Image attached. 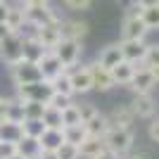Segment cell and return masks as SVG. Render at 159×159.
Segmentation results:
<instances>
[{
	"instance_id": "8",
	"label": "cell",
	"mask_w": 159,
	"mask_h": 159,
	"mask_svg": "<svg viewBox=\"0 0 159 159\" xmlns=\"http://www.w3.org/2000/svg\"><path fill=\"white\" fill-rule=\"evenodd\" d=\"M157 86V76H154L152 69H147V66H138L135 69V74H133L131 83H128V88H131L133 93H152V88Z\"/></svg>"
},
{
	"instance_id": "32",
	"label": "cell",
	"mask_w": 159,
	"mask_h": 159,
	"mask_svg": "<svg viewBox=\"0 0 159 159\" xmlns=\"http://www.w3.org/2000/svg\"><path fill=\"white\" fill-rule=\"evenodd\" d=\"M62 124L64 126H76V124H83V119H81V112H79V105H69L62 109Z\"/></svg>"
},
{
	"instance_id": "18",
	"label": "cell",
	"mask_w": 159,
	"mask_h": 159,
	"mask_svg": "<svg viewBox=\"0 0 159 159\" xmlns=\"http://www.w3.org/2000/svg\"><path fill=\"white\" fill-rule=\"evenodd\" d=\"M135 69H138V64L126 62V60H121L116 66H112L109 71H112L114 86H128V83H131V79H133V74H135Z\"/></svg>"
},
{
	"instance_id": "9",
	"label": "cell",
	"mask_w": 159,
	"mask_h": 159,
	"mask_svg": "<svg viewBox=\"0 0 159 159\" xmlns=\"http://www.w3.org/2000/svg\"><path fill=\"white\" fill-rule=\"evenodd\" d=\"M69 79H71V86H74V95H83L93 90V76H90L88 66H71Z\"/></svg>"
},
{
	"instance_id": "36",
	"label": "cell",
	"mask_w": 159,
	"mask_h": 159,
	"mask_svg": "<svg viewBox=\"0 0 159 159\" xmlns=\"http://www.w3.org/2000/svg\"><path fill=\"white\" fill-rule=\"evenodd\" d=\"M48 107H52V109H64V107H69L71 105V98L69 95H62V93H52L50 98H48V102H45Z\"/></svg>"
},
{
	"instance_id": "44",
	"label": "cell",
	"mask_w": 159,
	"mask_h": 159,
	"mask_svg": "<svg viewBox=\"0 0 159 159\" xmlns=\"http://www.w3.org/2000/svg\"><path fill=\"white\" fill-rule=\"evenodd\" d=\"M5 114H7V100L0 98V121L5 119Z\"/></svg>"
},
{
	"instance_id": "29",
	"label": "cell",
	"mask_w": 159,
	"mask_h": 159,
	"mask_svg": "<svg viewBox=\"0 0 159 159\" xmlns=\"http://www.w3.org/2000/svg\"><path fill=\"white\" fill-rule=\"evenodd\" d=\"M86 138H88V133H86V126H83V124L64 126V140H66V143H71V145H81Z\"/></svg>"
},
{
	"instance_id": "20",
	"label": "cell",
	"mask_w": 159,
	"mask_h": 159,
	"mask_svg": "<svg viewBox=\"0 0 159 159\" xmlns=\"http://www.w3.org/2000/svg\"><path fill=\"white\" fill-rule=\"evenodd\" d=\"M83 126H86V133L88 135H95V138H102L107 131H109V119H107V114L102 112H95L93 116L88 121H83Z\"/></svg>"
},
{
	"instance_id": "12",
	"label": "cell",
	"mask_w": 159,
	"mask_h": 159,
	"mask_svg": "<svg viewBox=\"0 0 159 159\" xmlns=\"http://www.w3.org/2000/svg\"><path fill=\"white\" fill-rule=\"evenodd\" d=\"M38 69H40V76L45 81H52L55 76H60L62 71H66L64 69V64L60 62V57L52 52V50H48L43 57H40V62H38Z\"/></svg>"
},
{
	"instance_id": "17",
	"label": "cell",
	"mask_w": 159,
	"mask_h": 159,
	"mask_svg": "<svg viewBox=\"0 0 159 159\" xmlns=\"http://www.w3.org/2000/svg\"><path fill=\"white\" fill-rule=\"evenodd\" d=\"M38 143H40V147H43V154L55 152V150L64 143V128H45L43 135L38 138Z\"/></svg>"
},
{
	"instance_id": "50",
	"label": "cell",
	"mask_w": 159,
	"mask_h": 159,
	"mask_svg": "<svg viewBox=\"0 0 159 159\" xmlns=\"http://www.w3.org/2000/svg\"><path fill=\"white\" fill-rule=\"evenodd\" d=\"M0 2H5V0H0Z\"/></svg>"
},
{
	"instance_id": "21",
	"label": "cell",
	"mask_w": 159,
	"mask_h": 159,
	"mask_svg": "<svg viewBox=\"0 0 159 159\" xmlns=\"http://www.w3.org/2000/svg\"><path fill=\"white\" fill-rule=\"evenodd\" d=\"M17 154H21L24 159H40V157H43V147H40L38 138H29V135H24V138L17 143Z\"/></svg>"
},
{
	"instance_id": "6",
	"label": "cell",
	"mask_w": 159,
	"mask_h": 159,
	"mask_svg": "<svg viewBox=\"0 0 159 159\" xmlns=\"http://www.w3.org/2000/svg\"><path fill=\"white\" fill-rule=\"evenodd\" d=\"M21 45H24V36L21 33H10L7 38L0 40V57H2V62L7 66L24 60L21 57Z\"/></svg>"
},
{
	"instance_id": "42",
	"label": "cell",
	"mask_w": 159,
	"mask_h": 159,
	"mask_svg": "<svg viewBox=\"0 0 159 159\" xmlns=\"http://www.w3.org/2000/svg\"><path fill=\"white\" fill-rule=\"evenodd\" d=\"M7 12H10V5H7V0H5V2H0V21L7 19Z\"/></svg>"
},
{
	"instance_id": "1",
	"label": "cell",
	"mask_w": 159,
	"mask_h": 159,
	"mask_svg": "<svg viewBox=\"0 0 159 159\" xmlns=\"http://www.w3.org/2000/svg\"><path fill=\"white\" fill-rule=\"evenodd\" d=\"M102 140H105L109 152L124 157L133 147V128L131 126H109V131L102 135Z\"/></svg>"
},
{
	"instance_id": "15",
	"label": "cell",
	"mask_w": 159,
	"mask_h": 159,
	"mask_svg": "<svg viewBox=\"0 0 159 159\" xmlns=\"http://www.w3.org/2000/svg\"><path fill=\"white\" fill-rule=\"evenodd\" d=\"M147 43L145 40H121V55L126 62H133V64H140L143 57H145Z\"/></svg>"
},
{
	"instance_id": "5",
	"label": "cell",
	"mask_w": 159,
	"mask_h": 159,
	"mask_svg": "<svg viewBox=\"0 0 159 159\" xmlns=\"http://www.w3.org/2000/svg\"><path fill=\"white\" fill-rule=\"evenodd\" d=\"M57 57H60V62L64 64V69L69 71L71 66L79 64L81 55H83V45H81V40H71V38H62L60 45L52 50Z\"/></svg>"
},
{
	"instance_id": "11",
	"label": "cell",
	"mask_w": 159,
	"mask_h": 159,
	"mask_svg": "<svg viewBox=\"0 0 159 159\" xmlns=\"http://www.w3.org/2000/svg\"><path fill=\"white\" fill-rule=\"evenodd\" d=\"M90 69V76H93V90H100V93H107V90H112L114 88V81H112V71L102 66L100 62H93V64H88Z\"/></svg>"
},
{
	"instance_id": "45",
	"label": "cell",
	"mask_w": 159,
	"mask_h": 159,
	"mask_svg": "<svg viewBox=\"0 0 159 159\" xmlns=\"http://www.w3.org/2000/svg\"><path fill=\"white\" fill-rule=\"evenodd\" d=\"M98 159H121V157H119V154H114V152H109V150H107V152H102Z\"/></svg>"
},
{
	"instance_id": "10",
	"label": "cell",
	"mask_w": 159,
	"mask_h": 159,
	"mask_svg": "<svg viewBox=\"0 0 159 159\" xmlns=\"http://www.w3.org/2000/svg\"><path fill=\"white\" fill-rule=\"evenodd\" d=\"M36 38L43 43L45 50H55L62 40V31H60V21L45 24V26H36Z\"/></svg>"
},
{
	"instance_id": "3",
	"label": "cell",
	"mask_w": 159,
	"mask_h": 159,
	"mask_svg": "<svg viewBox=\"0 0 159 159\" xmlns=\"http://www.w3.org/2000/svg\"><path fill=\"white\" fill-rule=\"evenodd\" d=\"M145 36L147 26L140 19V7L133 5V10L124 17V24H121V40H145Z\"/></svg>"
},
{
	"instance_id": "46",
	"label": "cell",
	"mask_w": 159,
	"mask_h": 159,
	"mask_svg": "<svg viewBox=\"0 0 159 159\" xmlns=\"http://www.w3.org/2000/svg\"><path fill=\"white\" fill-rule=\"evenodd\" d=\"M40 159H57V157H55V152H48V154H43Z\"/></svg>"
},
{
	"instance_id": "27",
	"label": "cell",
	"mask_w": 159,
	"mask_h": 159,
	"mask_svg": "<svg viewBox=\"0 0 159 159\" xmlns=\"http://www.w3.org/2000/svg\"><path fill=\"white\" fill-rule=\"evenodd\" d=\"M140 19L145 21L147 31H159V5L140 7Z\"/></svg>"
},
{
	"instance_id": "47",
	"label": "cell",
	"mask_w": 159,
	"mask_h": 159,
	"mask_svg": "<svg viewBox=\"0 0 159 159\" xmlns=\"http://www.w3.org/2000/svg\"><path fill=\"white\" fill-rule=\"evenodd\" d=\"M128 159H147L145 154H135V157H128Z\"/></svg>"
},
{
	"instance_id": "23",
	"label": "cell",
	"mask_w": 159,
	"mask_h": 159,
	"mask_svg": "<svg viewBox=\"0 0 159 159\" xmlns=\"http://www.w3.org/2000/svg\"><path fill=\"white\" fill-rule=\"evenodd\" d=\"M121 60H124V55H121V43H112V45L102 48V52H100V57H98V62L102 66H107V69L116 66Z\"/></svg>"
},
{
	"instance_id": "40",
	"label": "cell",
	"mask_w": 159,
	"mask_h": 159,
	"mask_svg": "<svg viewBox=\"0 0 159 159\" xmlns=\"http://www.w3.org/2000/svg\"><path fill=\"white\" fill-rule=\"evenodd\" d=\"M150 138H152L154 143H159V119H154L152 124H150Z\"/></svg>"
},
{
	"instance_id": "31",
	"label": "cell",
	"mask_w": 159,
	"mask_h": 159,
	"mask_svg": "<svg viewBox=\"0 0 159 159\" xmlns=\"http://www.w3.org/2000/svg\"><path fill=\"white\" fill-rule=\"evenodd\" d=\"M21 128H24V135H29V138H40L43 131H45V124L40 119H24Z\"/></svg>"
},
{
	"instance_id": "4",
	"label": "cell",
	"mask_w": 159,
	"mask_h": 159,
	"mask_svg": "<svg viewBox=\"0 0 159 159\" xmlns=\"http://www.w3.org/2000/svg\"><path fill=\"white\" fill-rule=\"evenodd\" d=\"M10 76H12L14 86H26V83H33V81H43L38 64L29 60H19L14 64H10Z\"/></svg>"
},
{
	"instance_id": "26",
	"label": "cell",
	"mask_w": 159,
	"mask_h": 159,
	"mask_svg": "<svg viewBox=\"0 0 159 159\" xmlns=\"http://www.w3.org/2000/svg\"><path fill=\"white\" fill-rule=\"evenodd\" d=\"M50 86H52V93H62V95L74 98V86H71V79H69V71H62L60 76H55L50 81Z\"/></svg>"
},
{
	"instance_id": "22",
	"label": "cell",
	"mask_w": 159,
	"mask_h": 159,
	"mask_svg": "<svg viewBox=\"0 0 159 159\" xmlns=\"http://www.w3.org/2000/svg\"><path fill=\"white\" fill-rule=\"evenodd\" d=\"M21 138H24V128H21L19 121H10V119H2V121H0V140L19 143Z\"/></svg>"
},
{
	"instance_id": "28",
	"label": "cell",
	"mask_w": 159,
	"mask_h": 159,
	"mask_svg": "<svg viewBox=\"0 0 159 159\" xmlns=\"http://www.w3.org/2000/svg\"><path fill=\"white\" fill-rule=\"evenodd\" d=\"M5 119L10 121H24V100L19 98V95H14L12 100H7V114H5Z\"/></svg>"
},
{
	"instance_id": "30",
	"label": "cell",
	"mask_w": 159,
	"mask_h": 159,
	"mask_svg": "<svg viewBox=\"0 0 159 159\" xmlns=\"http://www.w3.org/2000/svg\"><path fill=\"white\" fill-rule=\"evenodd\" d=\"M45 102H36V100H24V119H43L45 114Z\"/></svg>"
},
{
	"instance_id": "34",
	"label": "cell",
	"mask_w": 159,
	"mask_h": 159,
	"mask_svg": "<svg viewBox=\"0 0 159 159\" xmlns=\"http://www.w3.org/2000/svg\"><path fill=\"white\" fill-rule=\"evenodd\" d=\"M55 157L57 159H81V152H79V145H71V143H62L57 150H55Z\"/></svg>"
},
{
	"instance_id": "7",
	"label": "cell",
	"mask_w": 159,
	"mask_h": 159,
	"mask_svg": "<svg viewBox=\"0 0 159 159\" xmlns=\"http://www.w3.org/2000/svg\"><path fill=\"white\" fill-rule=\"evenodd\" d=\"M17 95L21 100H36V102H48V98L52 95V86L50 81H33L26 86H17Z\"/></svg>"
},
{
	"instance_id": "14",
	"label": "cell",
	"mask_w": 159,
	"mask_h": 159,
	"mask_svg": "<svg viewBox=\"0 0 159 159\" xmlns=\"http://www.w3.org/2000/svg\"><path fill=\"white\" fill-rule=\"evenodd\" d=\"M128 107H131L133 116H138V119H150L154 114V109H157V105H154V100H152L150 93H138Z\"/></svg>"
},
{
	"instance_id": "38",
	"label": "cell",
	"mask_w": 159,
	"mask_h": 159,
	"mask_svg": "<svg viewBox=\"0 0 159 159\" xmlns=\"http://www.w3.org/2000/svg\"><path fill=\"white\" fill-rule=\"evenodd\" d=\"M12 154H17V143L0 140V159H10Z\"/></svg>"
},
{
	"instance_id": "16",
	"label": "cell",
	"mask_w": 159,
	"mask_h": 159,
	"mask_svg": "<svg viewBox=\"0 0 159 159\" xmlns=\"http://www.w3.org/2000/svg\"><path fill=\"white\" fill-rule=\"evenodd\" d=\"M81 159H98L102 152H107V145L102 138H95V135H88L83 143L79 145Z\"/></svg>"
},
{
	"instance_id": "48",
	"label": "cell",
	"mask_w": 159,
	"mask_h": 159,
	"mask_svg": "<svg viewBox=\"0 0 159 159\" xmlns=\"http://www.w3.org/2000/svg\"><path fill=\"white\" fill-rule=\"evenodd\" d=\"M152 71H154V76H157V81H159V66H154Z\"/></svg>"
},
{
	"instance_id": "43",
	"label": "cell",
	"mask_w": 159,
	"mask_h": 159,
	"mask_svg": "<svg viewBox=\"0 0 159 159\" xmlns=\"http://www.w3.org/2000/svg\"><path fill=\"white\" fill-rule=\"evenodd\" d=\"M138 7H152V5H159V0H135Z\"/></svg>"
},
{
	"instance_id": "41",
	"label": "cell",
	"mask_w": 159,
	"mask_h": 159,
	"mask_svg": "<svg viewBox=\"0 0 159 159\" xmlns=\"http://www.w3.org/2000/svg\"><path fill=\"white\" fill-rule=\"evenodd\" d=\"M10 33H17V31H12V29L7 26L5 21H0V40H2V38H7V36H10Z\"/></svg>"
},
{
	"instance_id": "39",
	"label": "cell",
	"mask_w": 159,
	"mask_h": 159,
	"mask_svg": "<svg viewBox=\"0 0 159 159\" xmlns=\"http://www.w3.org/2000/svg\"><path fill=\"white\" fill-rule=\"evenodd\" d=\"M79 112H81V119H83V121H88V119H90V116H93L95 112H98V109H95L93 105H79Z\"/></svg>"
},
{
	"instance_id": "19",
	"label": "cell",
	"mask_w": 159,
	"mask_h": 159,
	"mask_svg": "<svg viewBox=\"0 0 159 159\" xmlns=\"http://www.w3.org/2000/svg\"><path fill=\"white\" fill-rule=\"evenodd\" d=\"M45 52H48V50L43 48V43H40L36 36H26V38H24V45H21V57H24V60L38 64L40 57H43Z\"/></svg>"
},
{
	"instance_id": "35",
	"label": "cell",
	"mask_w": 159,
	"mask_h": 159,
	"mask_svg": "<svg viewBox=\"0 0 159 159\" xmlns=\"http://www.w3.org/2000/svg\"><path fill=\"white\" fill-rule=\"evenodd\" d=\"M140 66H147V69H154V66H159V43H154V45H147L145 57H143Z\"/></svg>"
},
{
	"instance_id": "37",
	"label": "cell",
	"mask_w": 159,
	"mask_h": 159,
	"mask_svg": "<svg viewBox=\"0 0 159 159\" xmlns=\"http://www.w3.org/2000/svg\"><path fill=\"white\" fill-rule=\"evenodd\" d=\"M69 10H74V12H83V10H88V7L93 5L95 0H62Z\"/></svg>"
},
{
	"instance_id": "13",
	"label": "cell",
	"mask_w": 159,
	"mask_h": 159,
	"mask_svg": "<svg viewBox=\"0 0 159 159\" xmlns=\"http://www.w3.org/2000/svg\"><path fill=\"white\" fill-rule=\"evenodd\" d=\"M60 31H62V38H71V40H83L90 31L88 21H81V19H60Z\"/></svg>"
},
{
	"instance_id": "25",
	"label": "cell",
	"mask_w": 159,
	"mask_h": 159,
	"mask_svg": "<svg viewBox=\"0 0 159 159\" xmlns=\"http://www.w3.org/2000/svg\"><path fill=\"white\" fill-rule=\"evenodd\" d=\"M107 119H109V126H131L135 116H133L131 107H114V112Z\"/></svg>"
},
{
	"instance_id": "2",
	"label": "cell",
	"mask_w": 159,
	"mask_h": 159,
	"mask_svg": "<svg viewBox=\"0 0 159 159\" xmlns=\"http://www.w3.org/2000/svg\"><path fill=\"white\" fill-rule=\"evenodd\" d=\"M24 17H26V24H31V26H45V24L60 21L57 12L50 7V2H38V0L24 5Z\"/></svg>"
},
{
	"instance_id": "33",
	"label": "cell",
	"mask_w": 159,
	"mask_h": 159,
	"mask_svg": "<svg viewBox=\"0 0 159 159\" xmlns=\"http://www.w3.org/2000/svg\"><path fill=\"white\" fill-rule=\"evenodd\" d=\"M43 124H45V128H64V124H62V112L60 109H52V107H45V114H43Z\"/></svg>"
},
{
	"instance_id": "49",
	"label": "cell",
	"mask_w": 159,
	"mask_h": 159,
	"mask_svg": "<svg viewBox=\"0 0 159 159\" xmlns=\"http://www.w3.org/2000/svg\"><path fill=\"white\" fill-rule=\"evenodd\" d=\"M10 159H24V157H21V154H12Z\"/></svg>"
},
{
	"instance_id": "24",
	"label": "cell",
	"mask_w": 159,
	"mask_h": 159,
	"mask_svg": "<svg viewBox=\"0 0 159 159\" xmlns=\"http://www.w3.org/2000/svg\"><path fill=\"white\" fill-rule=\"evenodd\" d=\"M7 5H10V12H7L5 24L12 29V31L19 33V31H21V26L26 24V17H24V7H21V5H14V2H7Z\"/></svg>"
}]
</instances>
